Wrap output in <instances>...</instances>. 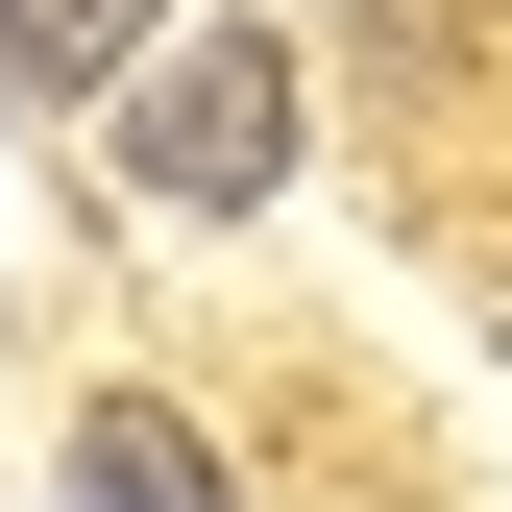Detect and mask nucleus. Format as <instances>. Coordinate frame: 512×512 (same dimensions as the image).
<instances>
[{
  "instance_id": "f03ea898",
  "label": "nucleus",
  "mask_w": 512,
  "mask_h": 512,
  "mask_svg": "<svg viewBox=\"0 0 512 512\" xmlns=\"http://www.w3.org/2000/svg\"><path fill=\"white\" fill-rule=\"evenodd\" d=\"M74 512H220V439L122 391V415H74Z\"/></svg>"
},
{
  "instance_id": "f257e3e1",
  "label": "nucleus",
  "mask_w": 512,
  "mask_h": 512,
  "mask_svg": "<svg viewBox=\"0 0 512 512\" xmlns=\"http://www.w3.org/2000/svg\"><path fill=\"white\" fill-rule=\"evenodd\" d=\"M122 196H171V220L293 196V49L269 25H196L171 74H122Z\"/></svg>"
},
{
  "instance_id": "7ed1b4c3",
  "label": "nucleus",
  "mask_w": 512,
  "mask_h": 512,
  "mask_svg": "<svg viewBox=\"0 0 512 512\" xmlns=\"http://www.w3.org/2000/svg\"><path fill=\"white\" fill-rule=\"evenodd\" d=\"M122 49H147V0H0V74L25 98H122Z\"/></svg>"
}]
</instances>
